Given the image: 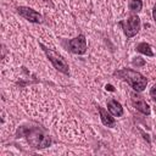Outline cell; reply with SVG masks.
Returning a JSON list of instances; mask_svg holds the SVG:
<instances>
[{"label":"cell","mask_w":156,"mask_h":156,"mask_svg":"<svg viewBox=\"0 0 156 156\" xmlns=\"http://www.w3.org/2000/svg\"><path fill=\"white\" fill-rule=\"evenodd\" d=\"M17 138H26L35 149H45L51 145V138L40 127H21L16 133Z\"/></svg>","instance_id":"6da1fadb"},{"label":"cell","mask_w":156,"mask_h":156,"mask_svg":"<svg viewBox=\"0 0 156 156\" xmlns=\"http://www.w3.org/2000/svg\"><path fill=\"white\" fill-rule=\"evenodd\" d=\"M113 74L117 76L118 78H121L122 80L127 82L138 93L143 91L147 85V79L141 73H139L138 71H134L132 68H122L119 71H116Z\"/></svg>","instance_id":"7a4b0ae2"},{"label":"cell","mask_w":156,"mask_h":156,"mask_svg":"<svg viewBox=\"0 0 156 156\" xmlns=\"http://www.w3.org/2000/svg\"><path fill=\"white\" fill-rule=\"evenodd\" d=\"M40 45V48L43 49V51L45 52V55H46V57L49 58V61L52 63V66L58 71V72H61V73H63V74H68L69 73V66H68V62L63 58V56H61L58 52H56V51H54L52 49H49V48H46L44 44H39Z\"/></svg>","instance_id":"3957f363"},{"label":"cell","mask_w":156,"mask_h":156,"mask_svg":"<svg viewBox=\"0 0 156 156\" xmlns=\"http://www.w3.org/2000/svg\"><path fill=\"white\" fill-rule=\"evenodd\" d=\"M122 26V29H123V33L127 38H133L134 35H136L140 30V18L136 16V15H132L129 16L126 21L121 22L119 23Z\"/></svg>","instance_id":"277c9868"},{"label":"cell","mask_w":156,"mask_h":156,"mask_svg":"<svg viewBox=\"0 0 156 156\" xmlns=\"http://www.w3.org/2000/svg\"><path fill=\"white\" fill-rule=\"evenodd\" d=\"M63 45L67 48V50H69L71 52L76 54V55H84L87 52V39L84 34H79L78 37L67 40L66 43H63Z\"/></svg>","instance_id":"5b68a950"},{"label":"cell","mask_w":156,"mask_h":156,"mask_svg":"<svg viewBox=\"0 0 156 156\" xmlns=\"http://www.w3.org/2000/svg\"><path fill=\"white\" fill-rule=\"evenodd\" d=\"M17 13L32 23H41L43 22V16L39 12H37L35 10H33L32 7L20 6V7H17Z\"/></svg>","instance_id":"8992f818"},{"label":"cell","mask_w":156,"mask_h":156,"mask_svg":"<svg viewBox=\"0 0 156 156\" xmlns=\"http://www.w3.org/2000/svg\"><path fill=\"white\" fill-rule=\"evenodd\" d=\"M130 101H132V105L140 112V113H143V115H145V116H149L150 113H151V110H150V106H149V104L144 100V98L143 96H140L139 94H138V91L135 93H130Z\"/></svg>","instance_id":"52a82bcc"},{"label":"cell","mask_w":156,"mask_h":156,"mask_svg":"<svg viewBox=\"0 0 156 156\" xmlns=\"http://www.w3.org/2000/svg\"><path fill=\"white\" fill-rule=\"evenodd\" d=\"M98 111H99V115H100V119L102 122L104 126L106 127H110V128H113L116 126V119H115V116H112L111 113L107 112V110H105L104 107L101 106H98Z\"/></svg>","instance_id":"ba28073f"},{"label":"cell","mask_w":156,"mask_h":156,"mask_svg":"<svg viewBox=\"0 0 156 156\" xmlns=\"http://www.w3.org/2000/svg\"><path fill=\"white\" fill-rule=\"evenodd\" d=\"M107 110L115 117H121L123 115V107H122V105L117 100H115V99H111V100L107 101Z\"/></svg>","instance_id":"9c48e42d"},{"label":"cell","mask_w":156,"mask_h":156,"mask_svg":"<svg viewBox=\"0 0 156 156\" xmlns=\"http://www.w3.org/2000/svg\"><path fill=\"white\" fill-rule=\"evenodd\" d=\"M136 51H138V52H140V54H143V55L150 56V57L155 56V52L152 51L151 45H150V44H147V43H145V41L139 43V44L136 45Z\"/></svg>","instance_id":"30bf717a"},{"label":"cell","mask_w":156,"mask_h":156,"mask_svg":"<svg viewBox=\"0 0 156 156\" xmlns=\"http://www.w3.org/2000/svg\"><path fill=\"white\" fill-rule=\"evenodd\" d=\"M129 10L133 12H140L143 9V1L141 0H130L129 1Z\"/></svg>","instance_id":"8fae6325"},{"label":"cell","mask_w":156,"mask_h":156,"mask_svg":"<svg viewBox=\"0 0 156 156\" xmlns=\"http://www.w3.org/2000/svg\"><path fill=\"white\" fill-rule=\"evenodd\" d=\"M133 66H136V67H141L145 65V60L141 58V57H134V60L132 61Z\"/></svg>","instance_id":"7c38bea8"},{"label":"cell","mask_w":156,"mask_h":156,"mask_svg":"<svg viewBox=\"0 0 156 156\" xmlns=\"http://www.w3.org/2000/svg\"><path fill=\"white\" fill-rule=\"evenodd\" d=\"M150 96H151V99L156 102V84H154L152 88L150 89Z\"/></svg>","instance_id":"4fadbf2b"},{"label":"cell","mask_w":156,"mask_h":156,"mask_svg":"<svg viewBox=\"0 0 156 156\" xmlns=\"http://www.w3.org/2000/svg\"><path fill=\"white\" fill-rule=\"evenodd\" d=\"M152 18H154V21H155V23H156V5H155V7H154V10H152Z\"/></svg>","instance_id":"5bb4252c"},{"label":"cell","mask_w":156,"mask_h":156,"mask_svg":"<svg viewBox=\"0 0 156 156\" xmlns=\"http://www.w3.org/2000/svg\"><path fill=\"white\" fill-rule=\"evenodd\" d=\"M106 90H111V91H112V90H113L112 85H110V84H108V85H106Z\"/></svg>","instance_id":"9a60e30c"},{"label":"cell","mask_w":156,"mask_h":156,"mask_svg":"<svg viewBox=\"0 0 156 156\" xmlns=\"http://www.w3.org/2000/svg\"><path fill=\"white\" fill-rule=\"evenodd\" d=\"M44 1H46V2H50V0H44Z\"/></svg>","instance_id":"2e32d148"}]
</instances>
